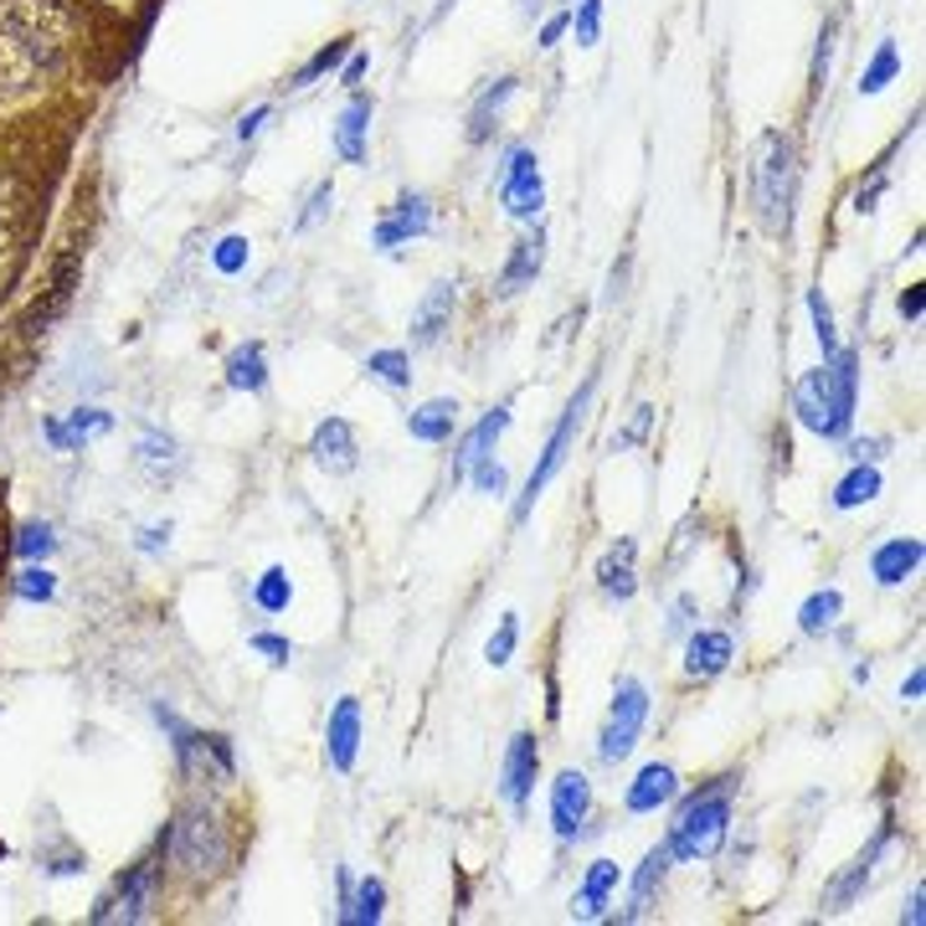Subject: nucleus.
I'll use <instances>...</instances> for the list:
<instances>
[{
  "label": "nucleus",
  "instance_id": "nucleus-50",
  "mask_svg": "<svg viewBox=\"0 0 926 926\" xmlns=\"http://www.w3.org/2000/svg\"><path fill=\"white\" fill-rule=\"evenodd\" d=\"M330 202H335V186H330V181H324V186L314 191V196H309L304 216H299V232H304V227H314V222H320V216L330 212Z\"/></svg>",
  "mask_w": 926,
  "mask_h": 926
},
{
  "label": "nucleus",
  "instance_id": "nucleus-3",
  "mask_svg": "<svg viewBox=\"0 0 926 926\" xmlns=\"http://www.w3.org/2000/svg\"><path fill=\"white\" fill-rule=\"evenodd\" d=\"M792 191H798V149L782 129H767L752 155V202L767 232H788Z\"/></svg>",
  "mask_w": 926,
  "mask_h": 926
},
{
  "label": "nucleus",
  "instance_id": "nucleus-56",
  "mask_svg": "<svg viewBox=\"0 0 926 926\" xmlns=\"http://www.w3.org/2000/svg\"><path fill=\"white\" fill-rule=\"evenodd\" d=\"M165 540H170V525H149L145 536H139V546H145V550H160Z\"/></svg>",
  "mask_w": 926,
  "mask_h": 926
},
{
  "label": "nucleus",
  "instance_id": "nucleus-36",
  "mask_svg": "<svg viewBox=\"0 0 926 926\" xmlns=\"http://www.w3.org/2000/svg\"><path fill=\"white\" fill-rule=\"evenodd\" d=\"M900 72V52H896V41H880V52H875V62L865 68V78H859V94H880L890 78Z\"/></svg>",
  "mask_w": 926,
  "mask_h": 926
},
{
  "label": "nucleus",
  "instance_id": "nucleus-37",
  "mask_svg": "<svg viewBox=\"0 0 926 926\" xmlns=\"http://www.w3.org/2000/svg\"><path fill=\"white\" fill-rule=\"evenodd\" d=\"M289 597H294V587H289V572H283V566H269V572L257 577V607H263V613H283V607H289Z\"/></svg>",
  "mask_w": 926,
  "mask_h": 926
},
{
  "label": "nucleus",
  "instance_id": "nucleus-39",
  "mask_svg": "<svg viewBox=\"0 0 926 926\" xmlns=\"http://www.w3.org/2000/svg\"><path fill=\"white\" fill-rule=\"evenodd\" d=\"M52 546H57L52 525H21V530H16V540H11V550H16V556H27V562H37V556H52Z\"/></svg>",
  "mask_w": 926,
  "mask_h": 926
},
{
  "label": "nucleus",
  "instance_id": "nucleus-15",
  "mask_svg": "<svg viewBox=\"0 0 926 926\" xmlns=\"http://www.w3.org/2000/svg\"><path fill=\"white\" fill-rule=\"evenodd\" d=\"M536 772H540V747L530 731H520L510 741V752H505V803L520 808L530 798V788H536Z\"/></svg>",
  "mask_w": 926,
  "mask_h": 926
},
{
  "label": "nucleus",
  "instance_id": "nucleus-54",
  "mask_svg": "<svg viewBox=\"0 0 926 926\" xmlns=\"http://www.w3.org/2000/svg\"><path fill=\"white\" fill-rule=\"evenodd\" d=\"M880 454H886V438H870V443H855V448H849V458H855V464H875Z\"/></svg>",
  "mask_w": 926,
  "mask_h": 926
},
{
  "label": "nucleus",
  "instance_id": "nucleus-55",
  "mask_svg": "<svg viewBox=\"0 0 926 926\" xmlns=\"http://www.w3.org/2000/svg\"><path fill=\"white\" fill-rule=\"evenodd\" d=\"M566 27H572V16H550L546 27H540V47H556V37H562Z\"/></svg>",
  "mask_w": 926,
  "mask_h": 926
},
{
  "label": "nucleus",
  "instance_id": "nucleus-30",
  "mask_svg": "<svg viewBox=\"0 0 926 926\" xmlns=\"http://www.w3.org/2000/svg\"><path fill=\"white\" fill-rule=\"evenodd\" d=\"M510 98H515V78H499L495 88H489V94L474 104V114H469V139H474V145H479V139H489V129L499 124V108L510 104Z\"/></svg>",
  "mask_w": 926,
  "mask_h": 926
},
{
  "label": "nucleus",
  "instance_id": "nucleus-23",
  "mask_svg": "<svg viewBox=\"0 0 926 926\" xmlns=\"http://www.w3.org/2000/svg\"><path fill=\"white\" fill-rule=\"evenodd\" d=\"M540 263H546V232H530V237L515 242L510 263H505V273H499V294H520L525 283L540 273Z\"/></svg>",
  "mask_w": 926,
  "mask_h": 926
},
{
  "label": "nucleus",
  "instance_id": "nucleus-20",
  "mask_svg": "<svg viewBox=\"0 0 926 926\" xmlns=\"http://www.w3.org/2000/svg\"><path fill=\"white\" fill-rule=\"evenodd\" d=\"M448 320H454V283H432L428 299L412 314V345H438Z\"/></svg>",
  "mask_w": 926,
  "mask_h": 926
},
{
  "label": "nucleus",
  "instance_id": "nucleus-19",
  "mask_svg": "<svg viewBox=\"0 0 926 926\" xmlns=\"http://www.w3.org/2000/svg\"><path fill=\"white\" fill-rule=\"evenodd\" d=\"M916 566H922V540H912V536L886 540V546H875V556H870V572L880 587H900Z\"/></svg>",
  "mask_w": 926,
  "mask_h": 926
},
{
  "label": "nucleus",
  "instance_id": "nucleus-47",
  "mask_svg": "<svg viewBox=\"0 0 926 926\" xmlns=\"http://www.w3.org/2000/svg\"><path fill=\"white\" fill-rule=\"evenodd\" d=\"M649 422H654V407H633V422H628V428H623V432L613 438V448H633V443H644Z\"/></svg>",
  "mask_w": 926,
  "mask_h": 926
},
{
  "label": "nucleus",
  "instance_id": "nucleus-58",
  "mask_svg": "<svg viewBox=\"0 0 926 926\" xmlns=\"http://www.w3.org/2000/svg\"><path fill=\"white\" fill-rule=\"evenodd\" d=\"M922 690H926V674H922V670H912V680H906V695L922 700Z\"/></svg>",
  "mask_w": 926,
  "mask_h": 926
},
{
  "label": "nucleus",
  "instance_id": "nucleus-45",
  "mask_svg": "<svg viewBox=\"0 0 926 926\" xmlns=\"http://www.w3.org/2000/svg\"><path fill=\"white\" fill-rule=\"evenodd\" d=\"M474 484H479L484 495H505V489H510V474H505V464H495V458H479V464H474Z\"/></svg>",
  "mask_w": 926,
  "mask_h": 926
},
{
  "label": "nucleus",
  "instance_id": "nucleus-4",
  "mask_svg": "<svg viewBox=\"0 0 926 926\" xmlns=\"http://www.w3.org/2000/svg\"><path fill=\"white\" fill-rule=\"evenodd\" d=\"M731 792H737V778H721L711 782L705 792H695L685 808H680V819L670 829V855L674 859H711L715 849L725 845V823H731Z\"/></svg>",
  "mask_w": 926,
  "mask_h": 926
},
{
  "label": "nucleus",
  "instance_id": "nucleus-2",
  "mask_svg": "<svg viewBox=\"0 0 926 926\" xmlns=\"http://www.w3.org/2000/svg\"><path fill=\"white\" fill-rule=\"evenodd\" d=\"M792 407H798V422L819 438H845L849 422H855V355L849 350H834L819 371H808L792 391Z\"/></svg>",
  "mask_w": 926,
  "mask_h": 926
},
{
  "label": "nucleus",
  "instance_id": "nucleus-27",
  "mask_svg": "<svg viewBox=\"0 0 926 926\" xmlns=\"http://www.w3.org/2000/svg\"><path fill=\"white\" fill-rule=\"evenodd\" d=\"M458 428V402L454 397H438V402L417 407L412 417H407V432H412L417 443H443V438H454Z\"/></svg>",
  "mask_w": 926,
  "mask_h": 926
},
{
  "label": "nucleus",
  "instance_id": "nucleus-18",
  "mask_svg": "<svg viewBox=\"0 0 926 926\" xmlns=\"http://www.w3.org/2000/svg\"><path fill=\"white\" fill-rule=\"evenodd\" d=\"M725 664H731V633H721V628L690 633V644H685V674L690 680H711V674H721Z\"/></svg>",
  "mask_w": 926,
  "mask_h": 926
},
{
  "label": "nucleus",
  "instance_id": "nucleus-40",
  "mask_svg": "<svg viewBox=\"0 0 926 926\" xmlns=\"http://www.w3.org/2000/svg\"><path fill=\"white\" fill-rule=\"evenodd\" d=\"M515 639H520V617L505 613V617H499V628L489 633V644H484V659H489V664H510Z\"/></svg>",
  "mask_w": 926,
  "mask_h": 926
},
{
  "label": "nucleus",
  "instance_id": "nucleus-43",
  "mask_svg": "<svg viewBox=\"0 0 926 926\" xmlns=\"http://www.w3.org/2000/svg\"><path fill=\"white\" fill-rule=\"evenodd\" d=\"M808 314H813V335H819L823 355H834V350H839V330H834V309H829V299H823L819 289L808 294Z\"/></svg>",
  "mask_w": 926,
  "mask_h": 926
},
{
  "label": "nucleus",
  "instance_id": "nucleus-52",
  "mask_svg": "<svg viewBox=\"0 0 926 926\" xmlns=\"http://www.w3.org/2000/svg\"><path fill=\"white\" fill-rule=\"evenodd\" d=\"M922 309H926V299H922V283H912L906 294H900V314L906 320H922Z\"/></svg>",
  "mask_w": 926,
  "mask_h": 926
},
{
  "label": "nucleus",
  "instance_id": "nucleus-11",
  "mask_svg": "<svg viewBox=\"0 0 926 926\" xmlns=\"http://www.w3.org/2000/svg\"><path fill=\"white\" fill-rule=\"evenodd\" d=\"M587 813H592L587 778H582V772H562V778L550 782V823H556V834H562V839H577Z\"/></svg>",
  "mask_w": 926,
  "mask_h": 926
},
{
  "label": "nucleus",
  "instance_id": "nucleus-60",
  "mask_svg": "<svg viewBox=\"0 0 926 926\" xmlns=\"http://www.w3.org/2000/svg\"><path fill=\"white\" fill-rule=\"evenodd\" d=\"M6 855H11V849H6V839H0V859H6Z\"/></svg>",
  "mask_w": 926,
  "mask_h": 926
},
{
  "label": "nucleus",
  "instance_id": "nucleus-7",
  "mask_svg": "<svg viewBox=\"0 0 926 926\" xmlns=\"http://www.w3.org/2000/svg\"><path fill=\"white\" fill-rule=\"evenodd\" d=\"M649 721V690L644 680H617L613 690V705H607V721H603V741H597V752L603 762H623V757L639 747V731Z\"/></svg>",
  "mask_w": 926,
  "mask_h": 926
},
{
  "label": "nucleus",
  "instance_id": "nucleus-22",
  "mask_svg": "<svg viewBox=\"0 0 926 926\" xmlns=\"http://www.w3.org/2000/svg\"><path fill=\"white\" fill-rule=\"evenodd\" d=\"M505 428H510V407H495V412L484 417L479 428L464 438V448H458V458H454V479H464L479 458H495V443H499V432Z\"/></svg>",
  "mask_w": 926,
  "mask_h": 926
},
{
  "label": "nucleus",
  "instance_id": "nucleus-44",
  "mask_svg": "<svg viewBox=\"0 0 926 926\" xmlns=\"http://www.w3.org/2000/svg\"><path fill=\"white\" fill-rule=\"evenodd\" d=\"M572 31H577V47H592L597 31H603V0H582L577 16H572Z\"/></svg>",
  "mask_w": 926,
  "mask_h": 926
},
{
  "label": "nucleus",
  "instance_id": "nucleus-12",
  "mask_svg": "<svg viewBox=\"0 0 926 926\" xmlns=\"http://www.w3.org/2000/svg\"><path fill=\"white\" fill-rule=\"evenodd\" d=\"M355 752H361V700L345 695L330 715V731H324V757L335 772H350L355 767Z\"/></svg>",
  "mask_w": 926,
  "mask_h": 926
},
{
  "label": "nucleus",
  "instance_id": "nucleus-53",
  "mask_svg": "<svg viewBox=\"0 0 926 926\" xmlns=\"http://www.w3.org/2000/svg\"><path fill=\"white\" fill-rule=\"evenodd\" d=\"M269 114H273V108H269V104H263V108H253V114H242V124H237V135H242V139H253V135H257V129H263V119H269Z\"/></svg>",
  "mask_w": 926,
  "mask_h": 926
},
{
  "label": "nucleus",
  "instance_id": "nucleus-21",
  "mask_svg": "<svg viewBox=\"0 0 926 926\" xmlns=\"http://www.w3.org/2000/svg\"><path fill=\"white\" fill-rule=\"evenodd\" d=\"M674 855L670 845H659L644 855V865H639V875H633V896H628V922H639V916H649V906H654L659 886H664V875H670Z\"/></svg>",
  "mask_w": 926,
  "mask_h": 926
},
{
  "label": "nucleus",
  "instance_id": "nucleus-6",
  "mask_svg": "<svg viewBox=\"0 0 926 926\" xmlns=\"http://www.w3.org/2000/svg\"><path fill=\"white\" fill-rule=\"evenodd\" d=\"M592 391H597V377L582 381V391L572 397V407L562 412V422H556V432L546 438V448H540V464L530 469V479H525V499L515 505V520H525L530 515V505H536L540 495H546V484L556 479V469L566 464V454H572V443H577L582 422H587V407H592Z\"/></svg>",
  "mask_w": 926,
  "mask_h": 926
},
{
  "label": "nucleus",
  "instance_id": "nucleus-46",
  "mask_svg": "<svg viewBox=\"0 0 926 926\" xmlns=\"http://www.w3.org/2000/svg\"><path fill=\"white\" fill-rule=\"evenodd\" d=\"M212 263H216V273H242V263H247V237H222Z\"/></svg>",
  "mask_w": 926,
  "mask_h": 926
},
{
  "label": "nucleus",
  "instance_id": "nucleus-8",
  "mask_svg": "<svg viewBox=\"0 0 926 926\" xmlns=\"http://www.w3.org/2000/svg\"><path fill=\"white\" fill-rule=\"evenodd\" d=\"M155 886H160V859L149 855L139 865L114 880V890H104L94 906V922H145L149 906H155Z\"/></svg>",
  "mask_w": 926,
  "mask_h": 926
},
{
  "label": "nucleus",
  "instance_id": "nucleus-59",
  "mask_svg": "<svg viewBox=\"0 0 926 926\" xmlns=\"http://www.w3.org/2000/svg\"><path fill=\"white\" fill-rule=\"evenodd\" d=\"M906 922H912V926H922V886L912 890V912H906Z\"/></svg>",
  "mask_w": 926,
  "mask_h": 926
},
{
  "label": "nucleus",
  "instance_id": "nucleus-35",
  "mask_svg": "<svg viewBox=\"0 0 926 926\" xmlns=\"http://www.w3.org/2000/svg\"><path fill=\"white\" fill-rule=\"evenodd\" d=\"M345 57H350V37H335L330 47H320V52H314V57L304 62V68L294 72V88H309V82H320L324 72H335L340 62H345Z\"/></svg>",
  "mask_w": 926,
  "mask_h": 926
},
{
  "label": "nucleus",
  "instance_id": "nucleus-51",
  "mask_svg": "<svg viewBox=\"0 0 926 926\" xmlns=\"http://www.w3.org/2000/svg\"><path fill=\"white\" fill-rule=\"evenodd\" d=\"M253 649H257V654H269L273 664H289V659H294L289 639H279V633H253Z\"/></svg>",
  "mask_w": 926,
  "mask_h": 926
},
{
  "label": "nucleus",
  "instance_id": "nucleus-10",
  "mask_svg": "<svg viewBox=\"0 0 926 926\" xmlns=\"http://www.w3.org/2000/svg\"><path fill=\"white\" fill-rule=\"evenodd\" d=\"M499 202H505L510 216H520V222L540 216V206H546V186H540V170H536V155H530V149H510L505 175H499Z\"/></svg>",
  "mask_w": 926,
  "mask_h": 926
},
{
  "label": "nucleus",
  "instance_id": "nucleus-42",
  "mask_svg": "<svg viewBox=\"0 0 926 926\" xmlns=\"http://www.w3.org/2000/svg\"><path fill=\"white\" fill-rule=\"evenodd\" d=\"M11 263H16V206H11V196L0 191V289L11 279Z\"/></svg>",
  "mask_w": 926,
  "mask_h": 926
},
{
  "label": "nucleus",
  "instance_id": "nucleus-17",
  "mask_svg": "<svg viewBox=\"0 0 926 926\" xmlns=\"http://www.w3.org/2000/svg\"><path fill=\"white\" fill-rule=\"evenodd\" d=\"M680 792V772H674L670 762H649L639 778H633V788H628V813H654V808H664Z\"/></svg>",
  "mask_w": 926,
  "mask_h": 926
},
{
  "label": "nucleus",
  "instance_id": "nucleus-41",
  "mask_svg": "<svg viewBox=\"0 0 926 926\" xmlns=\"http://www.w3.org/2000/svg\"><path fill=\"white\" fill-rule=\"evenodd\" d=\"M365 371L381 377L387 387H407V381H412V371H407V350H377V355L365 361Z\"/></svg>",
  "mask_w": 926,
  "mask_h": 926
},
{
  "label": "nucleus",
  "instance_id": "nucleus-26",
  "mask_svg": "<svg viewBox=\"0 0 926 926\" xmlns=\"http://www.w3.org/2000/svg\"><path fill=\"white\" fill-rule=\"evenodd\" d=\"M108 428H114V417L98 412V407H78L68 428H62V422H41L47 443L62 448V454H68V448H78V443H88V438H98V432H108Z\"/></svg>",
  "mask_w": 926,
  "mask_h": 926
},
{
  "label": "nucleus",
  "instance_id": "nucleus-48",
  "mask_svg": "<svg viewBox=\"0 0 926 926\" xmlns=\"http://www.w3.org/2000/svg\"><path fill=\"white\" fill-rule=\"evenodd\" d=\"M886 181H890V170H886V160H880V165H875V175H870V186L855 191V212H875V202H880Z\"/></svg>",
  "mask_w": 926,
  "mask_h": 926
},
{
  "label": "nucleus",
  "instance_id": "nucleus-38",
  "mask_svg": "<svg viewBox=\"0 0 926 926\" xmlns=\"http://www.w3.org/2000/svg\"><path fill=\"white\" fill-rule=\"evenodd\" d=\"M11 592H16V597H27V603H52L57 582H52L47 566H27V572H16V577H11Z\"/></svg>",
  "mask_w": 926,
  "mask_h": 926
},
{
  "label": "nucleus",
  "instance_id": "nucleus-33",
  "mask_svg": "<svg viewBox=\"0 0 926 926\" xmlns=\"http://www.w3.org/2000/svg\"><path fill=\"white\" fill-rule=\"evenodd\" d=\"M381 912H387V886H381V880H361V890L345 900L340 922H350V926H377Z\"/></svg>",
  "mask_w": 926,
  "mask_h": 926
},
{
  "label": "nucleus",
  "instance_id": "nucleus-16",
  "mask_svg": "<svg viewBox=\"0 0 926 926\" xmlns=\"http://www.w3.org/2000/svg\"><path fill=\"white\" fill-rule=\"evenodd\" d=\"M633 562H639V540L623 536L617 546H607V556L597 562V587L617 603H628L633 592H639V577H633Z\"/></svg>",
  "mask_w": 926,
  "mask_h": 926
},
{
  "label": "nucleus",
  "instance_id": "nucleus-32",
  "mask_svg": "<svg viewBox=\"0 0 926 926\" xmlns=\"http://www.w3.org/2000/svg\"><path fill=\"white\" fill-rule=\"evenodd\" d=\"M839 607H845V597H839V592H834V587L813 592V597H808V603L798 607V628H803V633H813V639H819V633H829L834 623H839Z\"/></svg>",
  "mask_w": 926,
  "mask_h": 926
},
{
  "label": "nucleus",
  "instance_id": "nucleus-1",
  "mask_svg": "<svg viewBox=\"0 0 926 926\" xmlns=\"http://www.w3.org/2000/svg\"><path fill=\"white\" fill-rule=\"evenodd\" d=\"M68 57V16L52 0L0 6V98L31 94Z\"/></svg>",
  "mask_w": 926,
  "mask_h": 926
},
{
  "label": "nucleus",
  "instance_id": "nucleus-31",
  "mask_svg": "<svg viewBox=\"0 0 926 926\" xmlns=\"http://www.w3.org/2000/svg\"><path fill=\"white\" fill-rule=\"evenodd\" d=\"M875 495H880V474H875V464H855V469L839 479V489H834V505H839V510H855V505H870Z\"/></svg>",
  "mask_w": 926,
  "mask_h": 926
},
{
  "label": "nucleus",
  "instance_id": "nucleus-28",
  "mask_svg": "<svg viewBox=\"0 0 926 926\" xmlns=\"http://www.w3.org/2000/svg\"><path fill=\"white\" fill-rule=\"evenodd\" d=\"M617 890V865L613 859H592V870H587V880H582V890H577V900H572V912L577 916H603V906H607V896Z\"/></svg>",
  "mask_w": 926,
  "mask_h": 926
},
{
  "label": "nucleus",
  "instance_id": "nucleus-13",
  "mask_svg": "<svg viewBox=\"0 0 926 926\" xmlns=\"http://www.w3.org/2000/svg\"><path fill=\"white\" fill-rule=\"evenodd\" d=\"M309 454H314V464H320L324 474H350L355 469V432H350L345 417L320 422L314 438H309Z\"/></svg>",
  "mask_w": 926,
  "mask_h": 926
},
{
  "label": "nucleus",
  "instance_id": "nucleus-14",
  "mask_svg": "<svg viewBox=\"0 0 926 926\" xmlns=\"http://www.w3.org/2000/svg\"><path fill=\"white\" fill-rule=\"evenodd\" d=\"M432 227V206L428 196H417V191H407V196H397V206H391V216L377 227V247H397V242L407 237H422V232Z\"/></svg>",
  "mask_w": 926,
  "mask_h": 926
},
{
  "label": "nucleus",
  "instance_id": "nucleus-57",
  "mask_svg": "<svg viewBox=\"0 0 926 926\" xmlns=\"http://www.w3.org/2000/svg\"><path fill=\"white\" fill-rule=\"evenodd\" d=\"M361 78H365V57H361V52H355V57H345V82L355 88Z\"/></svg>",
  "mask_w": 926,
  "mask_h": 926
},
{
  "label": "nucleus",
  "instance_id": "nucleus-34",
  "mask_svg": "<svg viewBox=\"0 0 926 926\" xmlns=\"http://www.w3.org/2000/svg\"><path fill=\"white\" fill-rule=\"evenodd\" d=\"M139 469L149 474V479H165V474L181 469V454H175V438H165V432H145L139 438Z\"/></svg>",
  "mask_w": 926,
  "mask_h": 926
},
{
  "label": "nucleus",
  "instance_id": "nucleus-25",
  "mask_svg": "<svg viewBox=\"0 0 926 926\" xmlns=\"http://www.w3.org/2000/svg\"><path fill=\"white\" fill-rule=\"evenodd\" d=\"M365 124H371V98L355 94V98L345 104V114H340V124H335V149H340V160H350V165H361V160H365Z\"/></svg>",
  "mask_w": 926,
  "mask_h": 926
},
{
  "label": "nucleus",
  "instance_id": "nucleus-9",
  "mask_svg": "<svg viewBox=\"0 0 926 926\" xmlns=\"http://www.w3.org/2000/svg\"><path fill=\"white\" fill-rule=\"evenodd\" d=\"M155 715H160V725L175 737V757H181V767H186V772H212V778H222V782L232 778V747H227V737H202V731H186V725L175 721L165 705Z\"/></svg>",
  "mask_w": 926,
  "mask_h": 926
},
{
  "label": "nucleus",
  "instance_id": "nucleus-5",
  "mask_svg": "<svg viewBox=\"0 0 926 926\" xmlns=\"http://www.w3.org/2000/svg\"><path fill=\"white\" fill-rule=\"evenodd\" d=\"M160 845L170 849L175 865L191 870V875H216L222 865H227V855H232L227 823L216 819L212 808H186V813L170 823V834H165Z\"/></svg>",
  "mask_w": 926,
  "mask_h": 926
},
{
  "label": "nucleus",
  "instance_id": "nucleus-24",
  "mask_svg": "<svg viewBox=\"0 0 926 926\" xmlns=\"http://www.w3.org/2000/svg\"><path fill=\"white\" fill-rule=\"evenodd\" d=\"M886 839H890V829H880V834L870 839V845H865V855H859L855 865H849V870L829 886V900H823L829 912H845L849 900H855L859 890H865V880H870V870H875V859H880V849H886Z\"/></svg>",
  "mask_w": 926,
  "mask_h": 926
},
{
  "label": "nucleus",
  "instance_id": "nucleus-49",
  "mask_svg": "<svg viewBox=\"0 0 926 926\" xmlns=\"http://www.w3.org/2000/svg\"><path fill=\"white\" fill-rule=\"evenodd\" d=\"M829 57H834V21L819 31V52H813V94H819L823 78H829Z\"/></svg>",
  "mask_w": 926,
  "mask_h": 926
},
{
  "label": "nucleus",
  "instance_id": "nucleus-29",
  "mask_svg": "<svg viewBox=\"0 0 926 926\" xmlns=\"http://www.w3.org/2000/svg\"><path fill=\"white\" fill-rule=\"evenodd\" d=\"M227 387L232 391H263L269 387V365H263V345L247 340L227 355Z\"/></svg>",
  "mask_w": 926,
  "mask_h": 926
}]
</instances>
